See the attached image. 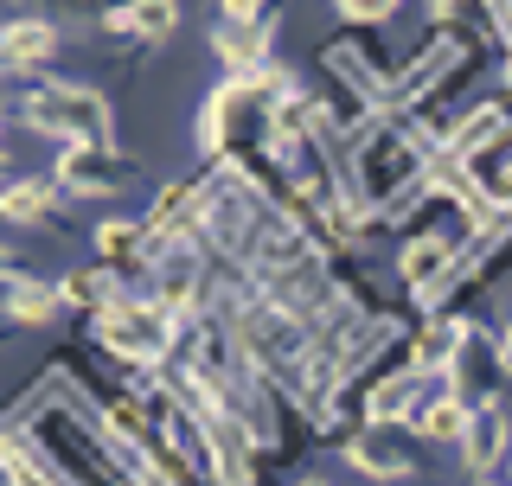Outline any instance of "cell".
Masks as SVG:
<instances>
[{"instance_id": "obj_11", "label": "cell", "mask_w": 512, "mask_h": 486, "mask_svg": "<svg viewBox=\"0 0 512 486\" xmlns=\"http://www.w3.org/2000/svg\"><path fill=\"white\" fill-rule=\"evenodd\" d=\"M474 314H455V307H442V314H423L410 327V365L416 371H429V378H448L455 371V359L468 352V339H474Z\"/></svg>"}, {"instance_id": "obj_19", "label": "cell", "mask_w": 512, "mask_h": 486, "mask_svg": "<svg viewBox=\"0 0 512 486\" xmlns=\"http://www.w3.org/2000/svg\"><path fill=\"white\" fill-rule=\"evenodd\" d=\"M64 199H71V192L58 186V173H26V180L0 186V218L7 224H52Z\"/></svg>"}, {"instance_id": "obj_5", "label": "cell", "mask_w": 512, "mask_h": 486, "mask_svg": "<svg viewBox=\"0 0 512 486\" xmlns=\"http://www.w3.org/2000/svg\"><path fill=\"white\" fill-rule=\"evenodd\" d=\"M90 339H96V352L122 371H160L173 359V314L128 288L103 314H90Z\"/></svg>"}, {"instance_id": "obj_10", "label": "cell", "mask_w": 512, "mask_h": 486, "mask_svg": "<svg viewBox=\"0 0 512 486\" xmlns=\"http://www.w3.org/2000/svg\"><path fill=\"white\" fill-rule=\"evenodd\" d=\"M276 32H282V0H269L263 13H244V20L218 13V26H212V52L224 58V71H256V64L276 58Z\"/></svg>"}, {"instance_id": "obj_34", "label": "cell", "mask_w": 512, "mask_h": 486, "mask_svg": "<svg viewBox=\"0 0 512 486\" xmlns=\"http://www.w3.org/2000/svg\"><path fill=\"white\" fill-rule=\"evenodd\" d=\"M506 467H512V455H506Z\"/></svg>"}, {"instance_id": "obj_1", "label": "cell", "mask_w": 512, "mask_h": 486, "mask_svg": "<svg viewBox=\"0 0 512 486\" xmlns=\"http://www.w3.org/2000/svg\"><path fill=\"white\" fill-rule=\"evenodd\" d=\"M0 435H26V448L52 467L58 486H141L116 435L90 416V403L52 397L45 378L13 397V410H0Z\"/></svg>"}, {"instance_id": "obj_29", "label": "cell", "mask_w": 512, "mask_h": 486, "mask_svg": "<svg viewBox=\"0 0 512 486\" xmlns=\"http://www.w3.org/2000/svg\"><path fill=\"white\" fill-rule=\"evenodd\" d=\"M0 77H13V64H7V52H0Z\"/></svg>"}, {"instance_id": "obj_8", "label": "cell", "mask_w": 512, "mask_h": 486, "mask_svg": "<svg viewBox=\"0 0 512 486\" xmlns=\"http://www.w3.org/2000/svg\"><path fill=\"white\" fill-rule=\"evenodd\" d=\"M58 186L71 192V199H122V192L141 186V167L135 154H122L116 141H103V148H90V141H77V148H64L52 160Z\"/></svg>"}, {"instance_id": "obj_24", "label": "cell", "mask_w": 512, "mask_h": 486, "mask_svg": "<svg viewBox=\"0 0 512 486\" xmlns=\"http://www.w3.org/2000/svg\"><path fill=\"white\" fill-rule=\"evenodd\" d=\"M333 7H340L346 26H384L397 13V0H333Z\"/></svg>"}, {"instance_id": "obj_18", "label": "cell", "mask_w": 512, "mask_h": 486, "mask_svg": "<svg viewBox=\"0 0 512 486\" xmlns=\"http://www.w3.org/2000/svg\"><path fill=\"white\" fill-rule=\"evenodd\" d=\"M429 32H448L461 45L500 52V7L493 0H429Z\"/></svg>"}, {"instance_id": "obj_21", "label": "cell", "mask_w": 512, "mask_h": 486, "mask_svg": "<svg viewBox=\"0 0 512 486\" xmlns=\"http://www.w3.org/2000/svg\"><path fill=\"white\" fill-rule=\"evenodd\" d=\"M103 32H116V39H128V45H167L173 32H180V0H135L128 13H116Z\"/></svg>"}, {"instance_id": "obj_4", "label": "cell", "mask_w": 512, "mask_h": 486, "mask_svg": "<svg viewBox=\"0 0 512 486\" xmlns=\"http://www.w3.org/2000/svg\"><path fill=\"white\" fill-rule=\"evenodd\" d=\"M13 109H20V122L32 128V135H52L58 148H77V141L103 148V141H116V109H109V96L103 90H84V84L32 77Z\"/></svg>"}, {"instance_id": "obj_2", "label": "cell", "mask_w": 512, "mask_h": 486, "mask_svg": "<svg viewBox=\"0 0 512 486\" xmlns=\"http://www.w3.org/2000/svg\"><path fill=\"white\" fill-rule=\"evenodd\" d=\"M429 167H436V135L416 128L410 116H378L346 141V192L372 212L378 231H397L410 205L429 192Z\"/></svg>"}, {"instance_id": "obj_16", "label": "cell", "mask_w": 512, "mask_h": 486, "mask_svg": "<svg viewBox=\"0 0 512 486\" xmlns=\"http://www.w3.org/2000/svg\"><path fill=\"white\" fill-rule=\"evenodd\" d=\"M199 218H205V173L199 180H167L148 205V231L154 243H173V237H199Z\"/></svg>"}, {"instance_id": "obj_12", "label": "cell", "mask_w": 512, "mask_h": 486, "mask_svg": "<svg viewBox=\"0 0 512 486\" xmlns=\"http://www.w3.org/2000/svg\"><path fill=\"white\" fill-rule=\"evenodd\" d=\"M461 461H468V474L474 480H493L506 467L512 455V416H506V403L493 397V403H468V429H461Z\"/></svg>"}, {"instance_id": "obj_20", "label": "cell", "mask_w": 512, "mask_h": 486, "mask_svg": "<svg viewBox=\"0 0 512 486\" xmlns=\"http://www.w3.org/2000/svg\"><path fill=\"white\" fill-rule=\"evenodd\" d=\"M0 314L13 320V327H58L71 307H64V288L45 282V275H20V282L0 295Z\"/></svg>"}, {"instance_id": "obj_28", "label": "cell", "mask_w": 512, "mask_h": 486, "mask_svg": "<svg viewBox=\"0 0 512 486\" xmlns=\"http://www.w3.org/2000/svg\"><path fill=\"white\" fill-rule=\"evenodd\" d=\"M500 365H506V371H512V327H506V333H500Z\"/></svg>"}, {"instance_id": "obj_23", "label": "cell", "mask_w": 512, "mask_h": 486, "mask_svg": "<svg viewBox=\"0 0 512 486\" xmlns=\"http://www.w3.org/2000/svg\"><path fill=\"white\" fill-rule=\"evenodd\" d=\"M461 429H468V403L448 391V384H436L429 403L416 410V435H423V442H461Z\"/></svg>"}, {"instance_id": "obj_33", "label": "cell", "mask_w": 512, "mask_h": 486, "mask_svg": "<svg viewBox=\"0 0 512 486\" xmlns=\"http://www.w3.org/2000/svg\"><path fill=\"white\" fill-rule=\"evenodd\" d=\"M0 486H13V480H7V474H0Z\"/></svg>"}, {"instance_id": "obj_7", "label": "cell", "mask_w": 512, "mask_h": 486, "mask_svg": "<svg viewBox=\"0 0 512 486\" xmlns=\"http://www.w3.org/2000/svg\"><path fill=\"white\" fill-rule=\"evenodd\" d=\"M340 455L365 480H410L423 467V435H416V423H359L340 442Z\"/></svg>"}, {"instance_id": "obj_3", "label": "cell", "mask_w": 512, "mask_h": 486, "mask_svg": "<svg viewBox=\"0 0 512 486\" xmlns=\"http://www.w3.org/2000/svg\"><path fill=\"white\" fill-rule=\"evenodd\" d=\"M301 77L288 64H256V71H224L199 109V154L205 167H244L256 154H276V103Z\"/></svg>"}, {"instance_id": "obj_27", "label": "cell", "mask_w": 512, "mask_h": 486, "mask_svg": "<svg viewBox=\"0 0 512 486\" xmlns=\"http://www.w3.org/2000/svg\"><path fill=\"white\" fill-rule=\"evenodd\" d=\"M269 0H224V13H231V20H244V13H263Z\"/></svg>"}, {"instance_id": "obj_17", "label": "cell", "mask_w": 512, "mask_h": 486, "mask_svg": "<svg viewBox=\"0 0 512 486\" xmlns=\"http://www.w3.org/2000/svg\"><path fill=\"white\" fill-rule=\"evenodd\" d=\"M506 378H512V371L500 365V339H493V346H487V339H468V352H461V359H455V371H448V391H455L461 403H493V397H500L506 391Z\"/></svg>"}, {"instance_id": "obj_31", "label": "cell", "mask_w": 512, "mask_h": 486, "mask_svg": "<svg viewBox=\"0 0 512 486\" xmlns=\"http://www.w3.org/2000/svg\"><path fill=\"white\" fill-rule=\"evenodd\" d=\"M0 128H7V103H0Z\"/></svg>"}, {"instance_id": "obj_14", "label": "cell", "mask_w": 512, "mask_h": 486, "mask_svg": "<svg viewBox=\"0 0 512 486\" xmlns=\"http://www.w3.org/2000/svg\"><path fill=\"white\" fill-rule=\"evenodd\" d=\"M90 243H96V263L116 269L128 288H141V275H148V256H154V231H148V218H103Z\"/></svg>"}, {"instance_id": "obj_25", "label": "cell", "mask_w": 512, "mask_h": 486, "mask_svg": "<svg viewBox=\"0 0 512 486\" xmlns=\"http://www.w3.org/2000/svg\"><path fill=\"white\" fill-rule=\"evenodd\" d=\"M71 7L84 13V20H103V26H109L116 13H128V7H135V0H71Z\"/></svg>"}, {"instance_id": "obj_15", "label": "cell", "mask_w": 512, "mask_h": 486, "mask_svg": "<svg viewBox=\"0 0 512 486\" xmlns=\"http://www.w3.org/2000/svg\"><path fill=\"white\" fill-rule=\"evenodd\" d=\"M0 52H7L13 77H45V71H52V58L64 52V32H58V20L26 13V20H7V26H0Z\"/></svg>"}, {"instance_id": "obj_9", "label": "cell", "mask_w": 512, "mask_h": 486, "mask_svg": "<svg viewBox=\"0 0 512 486\" xmlns=\"http://www.w3.org/2000/svg\"><path fill=\"white\" fill-rule=\"evenodd\" d=\"M461 52H468L461 39H448V32H429V39L391 71V90H384V103H378V109H384V116H416V103H423V96L436 90L448 71H455Z\"/></svg>"}, {"instance_id": "obj_6", "label": "cell", "mask_w": 512, "mask_h": 486, "mask_svg": "<svg viewBox=\"0 0 512 486\" xmlns=\"http://www.w3.org/2000/svg\"><path fill=\"white\" fill-rule=\"evenodd\" d=\"M404 58H391L378 45V26H346V32H333L327 45H320V71L333 77V84H346V90H359L365 103H384V90H391V71Z\"/></svg>"}, {"instance_id": "obj_13", "label": "cell", "mask_w": 512, "mask_h": 486, "mask_svg": "<svg viewBox=\"0 0 512 486\" xmlns=\"http://www.w3.org/2000/svg\"><path fill=\"white\" fill-rule=\"evenodd\" d=\"M442 378H429V371H416L410 359L391 365L384 378L365 391V423H416V410L429 403V391H436Z\"/></svg>"}, {"instance_id": "obj_22", "label": "cell", "mask_w": 512, "mask_h": 486, "mask_svg": "<svg viewBox=\"0 0 512 486\" xmlns=\"http://www.w3.org/2000/svg\"><path fill=\"white\" fill-rule=\"evenodd\" d=\"M64 307H71V314H103V307L109 301H116V295H128V282H122V275L116 269H103V263H90V269H71V275H64Z\"/></svg>"}, {"instance_id": "obj_30", "label": "cell", "mask_w": 512, "mask_h": 486, "mask_svg": "<svg viewBox=\"0 0 512 486\" xmlns=\"http://www.w3.org/2000/svg\"><path fill=\"white\" fill-rule=\"evenodd\" d=\"M295 486H327V480H295Z\"/></svg>"}, {"instance_id": "obj_26", "label": "cell", "mask_w": 512, "mask_h": 486, "mask_svg": "<svg viewBox=\"0 0 512 486\" xmlns=\"http://www.w3.org/2000/svg\"><path fill=\"white\" fill-rule=\"evenodd\" d=\"M20 275H26V269H20V256H13V250H7V243H0V295H7V288H13V282H20Z\"/></svg>"}, {"instance_id": "obj_32", "label": "cell", "mask_w": 512, "mask_h": 486, "mask_svg": "<svg viewBox=\"0 0 512 486\" xmlns=\"http://www.w3.org/2000/svg\"><path fill=\"white\" fill-rule=\"evenodd\" d=\"M480 486H500V480H480Z\"/></svg>"}]
</instances>
